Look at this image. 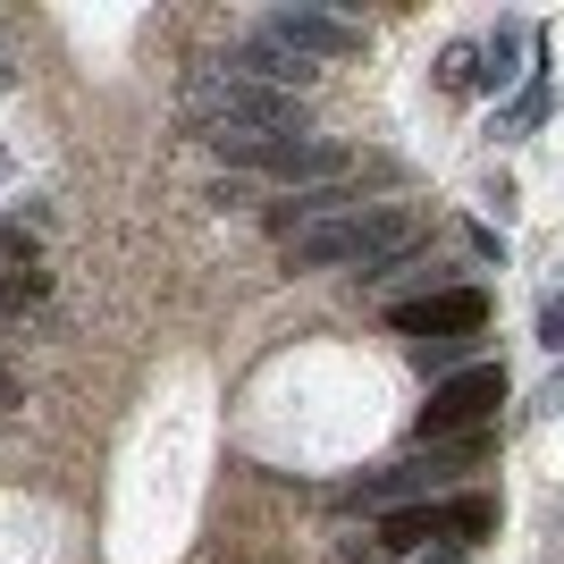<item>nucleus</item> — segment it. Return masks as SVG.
I'll list each match as a JSON object with an SVG mask.
<instances>
[{
  "mask_svg": "<svg viewBox=\"0 0 564 564\" xmlns=\"http://www.w3.org/2000/svg\"><path fill=\"white\" fill-rule=\"evenodd\" d=\"M497 404H506V371H497V362L447 371L438 388H430V404H422V447H438V438H471Z\"/></svg>",
  "mask_w": 564,
  "mask_h": 564,
  "instance_id": "obj_4",
  "label": "nucleus"
},
{
  "mask_svg": "<svg viewBox=\"0 0 564 564\" xmlns=\"http://www.w3.org/2000/svg\"><path fill=\"white\" fill-rule=\"evenodd\" d=\"M34 295H43V279H34V270H9V279H0V321H9V312H25Z\"/></svg>",
  "mask_w": 564,
  "mask_h": 564,
  "instance_id": "obj_11",
  "label": "nucleus"
},
{
  "mask_svg": "<svg viewBox=\"0 0 564 564\" xmlns=\"http://www.w3.org/2000/svg\"><path fill=\"white\" fill-rule=\"evenodd\" d=\"M540 346L564 354V295H547V304H540Z\"/></svg>",
  "mask_w": 564,
  "mask_h": 564,
  "instance_id": "obj_13",
  "label": "nucleus"
},
{
  "mask_svg": "<svg viewBox=\"0 0 564 564\" xmlns=\"http://www.w3.org/2000/svg\"><path fill=\"white\" fill-rule=\"evenodd\" d=\"M413 346H447V337H480L489 329V295L480 286H430V295H413V304L388 312Z\"/></svg>",
  "mask_w": 564,
  "mask_h": 564,
  "instance_id": "obj_5",
  "label": "nucleus"
},
{
  "mask_svg": "<svg viewBox=\"0 0 564 564\" xmlns=\"http://www.w3.org/2000/svg\"><path fill=\"white\" fill-rule=\"evenodd\" d=\"M0 94H9V68H0Z\"/></svg>",
  "mask_w": 564,
  "mask_h": 564,
  "instance_id": "obj_17",
  "label": "nucleus"
},
{
  "mask_svg": "<svg viewBox=\"0 0 564 564\" xmlns=\"http://www.w3.org/2000/svg\"><path fill=\"white\" fill-rule=\"evenodd\" d=\"M447 522L455 540H480V531H497V497H447Z\"/></svg>",
  "mask_w": 564,
  "mask_h": 564,
  "instance_id": "obj_9",
  "label": "nucleus"
},
{
  "mask_svg": "<svg viewBox=\"0 0 564 564\" xmlns=\"http://www.w3.org/2000/svg\"><path fill=\"white\" fill-rule=\"evenodd\" d=\"M547 404H564V371H556V388H547Z\"/></svg>",
  "mask_w": 564,
  "mask_h": 564,
  "instance_id": "obj_16",
  "label": "nucleus"
},
{
  "mask_svg": "<svg viewBox=\"0 0 564 564\" xmlns=\"http://www.w3.org/2000/svg\"><path fill=\"white\" fill-rule=\"evenodd\" d=\"M430 564H464V556H455V547H430Z\"/></svg>",
  "mask_w": 564,
  "mask_h": 564,
  "instance_id": "obj_15",
  "label": "nucleus"
},
{
  "mask_svg": "<svg viewBox=\"0 0 564 564\" xmlns=\"http://www.w3.org/2000/svg\"><path fill=\"white\" fill-rule=\"evenodd\" d=\"M279 51H295V59H354L362 51V25H346V18H329V9H279V18L261 25Z\"/></svg>",
  "mask_w": 564,
  "mask_h": 564,
  "instance_id": "obj_6",
  "label": "nucleus"
},
{
  "mask_svg": "<svg viewBox=\"0 0 564 564\" xmlns=\"http://www.w3.org/2000/svg\"><path fill=\"white\" fill-rule=\"evenodd\" d=\"M9 404H18V371H9V362H0V413H9Z\"/></svg>",
  "mask_w": 564,
  "mask_h": 564,
  "instance_id": "obj_14",
  "label": "nucleus"
},
{
  "mask_svg": "<svg viewBox=\"0 0 564 564\" xmlns=\"http://www.w3.org/2000/svg\"><path fill=\"white\" fill-rule=\"evenodd\" d=\"M438 85H447V94H480V43H455L447 59H438Z\"/></svg>",
  "mask_w": 564,
  "mask_h": 564,
  "instance_id": "obj_10",
  "label": "nucleus"
},
{
  "mask_svg": "<svg viewBox=\"0 0 564 564\" xmlns=\"http://www.w3.org/2000/svg\"><path fill=\"white\" fill-rule=\"evenodd\" d=\"M547 118V85H522V101L506 110V127H540Z\"/></svg>",
  "mask_w": 564,
  "mask_h": 564,
  "instance_id": "obj_12",
  "label": "nucleus"
},
{
  "mask_svg": "<svg viewBox=\"0 0 564 564\" xmlns=\"http://www.w3.org/2000/svg\"><path fill=\"white\" fill-rule=\"evenodd\" d=\"M228 76H245V85H270V94H304V85H312V68L295 59V51H279L270 34L236 43V51H228Z\"/></svg>",
  "mask_w": 564,
  "mask_h": 564,
  "instance_id": "obj_7",
  "label": "nucleus"
},
{
  "mask_svg": "<svg viewBox=\"0 0 564 564\" xmlns=\"http://www.w3.org/2000/svg\"><path fill=\"white\" fill-rule=\"evenodd\" d=\"M379 540L388 547H447L455 522H447V506H397V514H379Z\"/></svg>",
  "mask_w": 564,
  "mask_h": 564,
  "instance_id": "obj_8",
  "label": "nucleus"
},
{
  "mask_svg": "<svg viewBox=\"0 0 564 564\" xmlns=\"http://www.w3.org/2000/svg\"><path fill=\"white\" fill-rule=\"evenodd\" d=\"M186 118L203 143H228V135H295L304 118V94H270V85H245L228 68H203L186 85Z\"/></svg>",
  "mask_w": 564,
  "mask_h": 564,
  "instance_id": "obj_2",
  "label": "nucleus"
},
{
  "mask_svg": "<svg viewBox=\"0 0 564 564\" xmlns=\"http://www.w3.org/2000/svg\"><path fill=\"white\" fill-rule=\"evenodd\" d=\"M413 236H422L413 212H397V203H354V212L321 219V228H295L286 236V261H295V270H379V261H397Z\"/></svg>",
  "mask_w": 564,
  "mask_h": 564,
  "instance_id": "obj_1",
  "label": "nucleus"
},
{
  "mask_svg": "<svg viewBox=\"0 0 564 564\" xmlns=\"http://www.w3.org/2000/svg\"><path fill=\"white\" fill-rule=\"evenodd\" d=\"M228 169H253V177H279V186H295V194H321V186H337L346 177V143H329V135H228V143H212Z\"/></svg>",
  "mask_w": 564,
  "mask_h": 564,
  "instance_id": "obj_3",
  "label": "nucleus"
}]
</instances>
